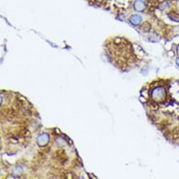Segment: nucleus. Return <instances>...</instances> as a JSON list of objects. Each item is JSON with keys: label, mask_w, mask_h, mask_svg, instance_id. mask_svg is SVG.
<instances>
[{"label": "nucleus", "mask_w": 179, "mask_h": 179, "mask_svg": "<svg viewBox=\"0 0 179 179\" xmlns=\"http://www.w3.org/2000/svg\"><path fill=\"white\" fill-rule=\"evenodd\" d=\"M134 7H135V9H136V11L141 12V11H143V10L145 9V3H144L142 1H141V0H138V1H136V2H135Z\"/></svg>", "instance_id": "obj_1"}, {"label": "nucleus", "mask_w": 179, "mask_h": 179, "mask_svg": "<svg viewBox=\"0 0 179 179\" xmlns=\"http://www.w3.org/2000/svg\"><path fill=\"white\" fill-rule=\"evenodd\" d=\"M130 21H131L132 24L138 25L141 22V16H138V15H133L130 18Z\"/></svg>", "instance_id": "obj_2"}, {"label": "nucleus", "mask_w": 179, "mask_h": 179, "mask_svg": "<svg viewBox=\"0 0 179 179\" xmlns=\"http://www.w3.org/2000/svg\"><path fill=\"white\" fill-rule=\"evenodd\" d=\"M177 64L179 65V59H177Z\"/></svg>", "instance_id": "obj_3"}]
</instances>
